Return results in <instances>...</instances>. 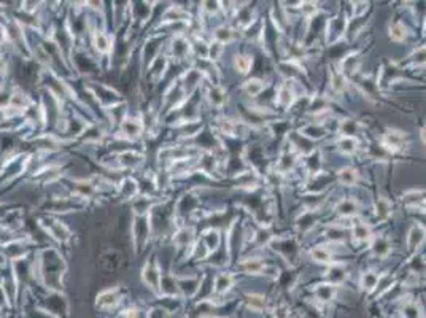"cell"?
Listing matches in <instances>:
<instances>
[{
	"mask_svg": "<svg viewBox=\"0 0 426 318\" xmlns=\"http://www.w3.org/2000/svg\"><path fill=\"white\" fill-rule=\"evenodd\" d=\"M382 145L388 151H393V153L399 151L404 145V134L399 132V130H388V132L383 135Z\"/></svg>",
	"mask_w": 426,
	"mask_h": 318,
	"instance_id": "6da1fadb",
	"label": "cell"
},
{
	"mask_svg": "<svg viewBox=\"0 0 426 318\" xmlns=\"http://www.w3.org/2000/svg\"><path fill=\"white\" fill-rule=\"evenodd\" d=\"M294 99H296V94L293 91L291 85H289V81H286L283 86H280L278 93H277V104L280 105V107L288 108L293 105Z\"/></svg>",
	"mask_w": 426,
	"mask_h": 318,
	"instance_id": "7a4b0ae2",
	"label": "cell"
},
{
	"mask_svg": "<svg viewBox=\"0 0 426 318\" xmlns=\"http://www.w3.org/2000/svg\"><path fill=\"white\" fill-rule=\"evenodd\" d=\"M426 239V231L423 229L422 226H414L411 232H409V237H407V245L412 251L419 248L422 243Z\"/></svg>",
	"mask_w": 426,
	"mask_h": 318,
	"instance_id": "3957f363",
	"label": "cell"
},
{
	"mask_svg": "<svg viewBox=\"0 0 426 318\" xmlns=\"http://www.w3.org/2000/svg\"><path fill=\"white\" fill-rule=\"evenodd\" d=\"M345 279H347V271H345V267L341 264H331V267H329V271H328V282L336 287V285L342 283Z\"/></svg>",
	"mask_w": 426,
	"mask_h": 318,
	"instance_id": "277c9868",
	"label": "cell"
},
{
	"mask_svg": "<svg viewBox=\"0 0 426 318\" xmlns=\"http://www.w3.org/2000/svg\"><path fill=\"white\" fill-rule=\"evenodd\" d=\"M310 256L315 263H320V264H331L333 263L331 251L326 250L325 247H315L310 251Z\"/></svg>",
	"mask_w": 426,
	"mask_h": 318,
	"instance_id": "5b68a950",
	"label": "cell"
},
{
	"mask_svg": "<svg viewBox=\"0 0 426 318\" xmlns=\"http://www.w3.org/2000/svg\"><path fill=\"white\" fill-rule=\"evenodd\" d=\"M339 182L345 186H353L358 182V172L353 167H345L339 170Z\"/></svg>",
	"mask_w": 426,
	"mask_h": 318,
	"instance_id": "8992f818",
	"label": "cell"
},
{
	"mask_svg": "<svg viewBox=\"0 0 426 318\" xmlns=\"http://www.w3.org/2000/svg\"><path fill=\"white\" fill-rule=\"evenodd\" d=\"M390 242L385 239V237H375L372 242V251L375 253V256L383 258L390 253Z\"/></svg>",
	"mask_w": 426,
	"mask_h": 318,
	"instance_id": "52a82bcc",
	"label": "cell"
},
{
	"mask_svg": "<svg viewBox=\"0 0 426 318\" xmlns=\"http://www.w3.org/2000/svg\"><path fill=\"white\" fill-rule=\"evenodd\" d=\"M371 227L366 226L364 223H356L353 226V237H355L358 242H367L371 240Z\"/></svg>",
	"mask_w": 426,
	"mask_h": 318,
	"instance_id": "ba28073f",
	"label": "cell"
},
{
	"mask_svg": "<svg viewBox=\"0 0 426 318\" xmlns=\"http://www.w3.org/2000/svg\"><path fill=\"white\" fill-rule=\"evenodd\" d=\"M315 295L320 301H331L336 295V290H334V285L331 283H323V285H318L317 290H315Z\"/></svg>",
	"mask_w": 426,
	"mask_h": 318,
	"instance_id": "9c48e42d",
	"label": "cell"
},
{
	"mask_svg": "<svg viewBox=\"0 0 426 318\" xmlns=\"http://www.w3.org/2000/svg\"><path fill=\"white\" fill-rule=\"evenodd\" d=\"M358 210V204L353 199H343L339 206H337V212L342 216H353Z\"/></svg>",
	"mask_w": 426,
	"mask_h": 318,
	"instance_id": "30bf717a",
	"label": "cell"
},
{
	"mask_svg": "<svg viewBox=\"0 0 426 318\" xmlns=\"http://www.w3.org/2000/svg\"><path fill=\"white\" fill-rule=\"evenodd\" d=\"M242 269L248 274H259L262 271H266V264L261 259H247L244 261Z\"/></svg>",
	"mask_w": 426,
	"mask_h": 318,
	"instance_id": "8fae6325",
	"label": "cell"
},
{
	"mask_svg": "<svg viewBox=\"0 0 426 318\" xmlns=\"http://www.w3.org/2000/svg\"><path fill=\"white\" fill-rule=\"evenodd\" d=\"M244 89L247 91V94L248 96H258V94H261L262 91H264V81L262 80H259V78H253V80H248L247 83H245V86H244Z\"/></svg>",
	"mask_w": 426,
	"mask_h": 318,
	"instance_id": "7c38bea8",
	"label": "cell"
},
{
	"mask_svg": "<svg viewBox=\"0 0 426 318\" xmlns=\"http://www.w3.org/2000/svg\"><path fill=\"white\" fill-rule=\"evenodd\" d=\"M358 148V142L353 137H342L339 140V150L343 154H353Z\"/></svg>",
	"mask_w": 426,
	"mask_h": 318,
	"instance_id": "4fadbf2b",
	"label": "cell"
},
{
	"mask_svg": "<svg viewBox=\"0 0 426 318\" xmlns=\"http://www.w3.org/2000/svg\"><path fill=\"white\" fill-rule=\"evenodd\" d=\"M390 37L391 40H395V42H403L407 37V29L404 27V24H401V22L393 24L390 27Z\"/></svg>",
	"mask_w": 426,
	"mask_h": 318,
	"instance_id": "5bb4252c",
	"label": "cell"
},
{
	"mask_svg": "<svg viewBox=\"0 0 426 318\" xmlns=\"http://www.w3.org/2000/svg\"><path fill=\"white\" fill-rule=\"evenodd\" d=\"M232 285V277L229 274H221L216 277V282H215V290L218 293H226Z\"/></svg>",
	"mask_w": 426,
	"mask_h": 318,
	"instance_id": "9a60e30c",
	"label": "cell"
},
{
	"mask_svg": "<svg viewBox=\"0 0 426 318\" xmlns=\"http://www.w3.org/2000/svg\"><path fill=\"white\" fill-rule=\"evenodd\" d=\"M331 88H333V91L337 93V94H341V93L345 91V88H347V81H345V78H343V75H342V72H341V73H333Z\"/></svg>",
	"mask_w": 426,
	"mask_h": 318,
	"instance_id": "2e32d148",
	"label": "cell"
},
{
	"mask_svg": "<svg viewBox=\"0 0 426 318\" xmlns=\"http://www.w3.org/2000/svg\"><path fill=\"white\" fill-rule=\"evenodd\" d=\"M247 304L250 309H253V311L259 312L264 309V306H266V299H264V296H261V295H248Z\"/></svg>",
	"mask_w": 426,
	"mask_h": 318,
	"instance_id": "e0dca14e",
	"label": "cell"
},
{
	"mask_svg": "<svg viewBox=\"0 0 426 318\" xmlns=\"http://www.w3.org/2000/svg\"><path fill=\"white\" fill-rule=\"evenodd\" d=\"M234 65H236L237 72H240V73H247L248 70H250V67H252V59H250V56H237L236 61H234Z\"/></svg>",
	"mask_w": 426,
	"mask_h": 318,
	"instance_id": "ac0fdd59",
	"label": "cell"
},
{
	"mask_svg": "<svg viewBox=\"0 0 426 318\" xmlns=\"http://www.w3.org/2000/svg\"><path fill=\"white\" fill-rule=\"evenodd\" d=\"M377 285H379V277H377V274H374V272H366L364 275H363V287H364V290H367V291H372Z\"/></svg>",
	"mask_w": 426,
	"mask_h": 318,
	"instance_id": "d6986e66",
	"label": "cell"
},
{
	"mask_svg": "<svg viewBox=\"0 0 426 318\" xmlns=\"http://www.w3.org/2000/svg\"><path fill=\"white\" fill-rule=\"evenodd\" d=\"M403 317L404 318H422V312H420V309L417 304L409 303L403 309Z\"/></svg>",
	"mask_w": 426,
	"mask_h": 318,
	"instance_id": "ffe728a7",
	"label": "cell"
},
{
	"mask_svg": "<svg viewBox=\"0 0 426 318\" xmlns=\"http://www.w3.org/2000/svg\"><path fill=\"white\" fill-rule=\"evenodd\" d=\"M358 130V123L353 119H345L342 123V134L343 137H353Z\"/></svg>",
	"mask_w": 426,
	"mask_h": 318,
	"instance_id": "44dd1931",
	"label": "cell"
},
{
	"mask_svg": "<svg viewBox=\"0 0 426 318\" xmlns=\"http://www.w3.org/2000/svg\"><path fill=\"white\" fill-rule=\"evenodd\" d=\"M215 37H216V40H218V43H226L231 40L232 34L228 27H218L215 30Z\"/></svg>",
	"mask_w": 426,
	"mask_h": 318,
	"instance_id": "7402d4cb",
	"label": "cell"
},
{
	"mask_svg": "<svg viewBox=\"0 0 426 318\" xmlns=\"http://www.w3.org/2000/svg\"><path fill=\"white\" fill-rule=\"evenodd\" d=\"M293 166H294V158L291 156V154H285V156L282 158V161H280V167H282L283 170H288Z\"/></svg>",
	"mask_w": 426,
	"mask_h": 318,
	"instance_id": "603a6c76",
	"label": "cell"
},
{
	"mask_svg": "<svg viewBox=\"0 0 426 318\" xmlns=\"http://www.w3.org/2000/svg\"><path fill=\"white\" fill-rule=\"evenodd\" d=\"M302 13L310 18L313 13H317V3H312V2H305L302 3Z\"/></svg>",
	"mask_w": 426,
	"mask_h": 318,
	"instance_id": "cb8c5ba5",
	"label": "cell"
},
{
	"mask_svg": "<svg viewBox=\"0 0 426 318\" xmlns=\"http://www.w3.org/2000/svg\"><path fill=\"white\" fill-rule=\"evenodd\" d=\"M415 62H417V64H423V62H426V50H420L419 53H417Z\"/></svg>",
	"mask_w": 426,
	"mask_h": 318,
	"instance_id": "d4e9b609",
	"label": "cell"
},
{
	"mask_svg": "<svg viewBox=\"0 0 426 318\" xmlns=\"http://www.w3.org/2000/svg\"><path fill=\"white\" fill-rule=\"evenodd\" d=\"M422 138H423V142L426 143V127H425V129L422 130Z\"/></svg>",
	"mask_w": 426,
	"mask_h": 318,
	"instance_id": "484cf974",
	"label": "cell"
}]
</instances>
